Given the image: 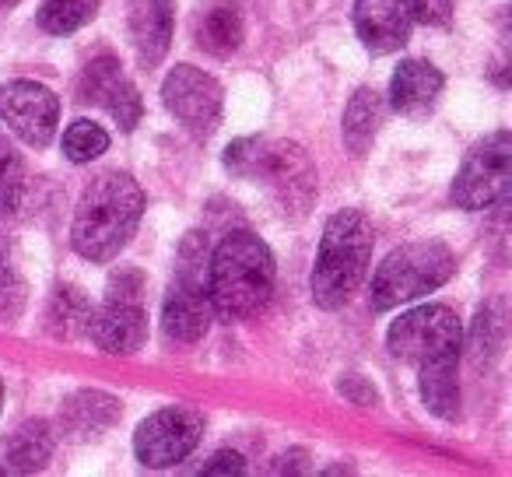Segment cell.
I'll use <instances>...</instances> for the list:
<instances>
[{"instance_id": "obj_8", "label": "cell", "mask_w": 512, "mask_h": 477, "mask_svg": "<svg viewBox=\"0 0 512 477\" xmlns=\"http://www.w3.org/2000/svg\"><path fill=\"white\" fill-rule=\"evenodd\" d=\"M204 435V418L190 407H162L134 432V453L144 467L165 470L183 463Z\"/></svg>"}, {"instance_id": "obj_14", "label": "cell", "mask_w": 512, "mask_h": 477, "mask_svg": "<svg viewBox=\"0 0 512 477\" xmlns=\"http://www.w3.org/2000/svg\"><path fill=\"white\" fill-rule=\"evenodd\" d=\"M411 22V0H355V32L369 53L400 50Z\"/></svg>"}, {"instance_id": "obj_30", "label": "cell", "mask_w": 512, "mask_h": 477, "mask_svg": "<svg viewBox=\"0 0 512 477\" xmlns=\"http://www.w3.org/2000/svg\"><path fill=\"white\" fill-rule=\"evenodd\" d=\"M337 390H341L344 397H351V404H358V407H372V404L379 400L376 386H369L362 376H344Z\"/></svg>"}, {"instance_id": "obj_17", "label": "cell", "mask_w": 512, "mask_h": 477, "mask_svg": "<svg viewBox=\"0 0 512 477\" xmlns=\"http://www.w3.org/2000/svg\"><path fill=\"white\" fill-rule=\"evenodd\" d=\"M242 11L235 0H207L193 22V39L211 57H232L242 46Z\"/></svg>"}, {"instance_id": "obj_2", "label": "cell", "mask_w": 512, "mask_h": 477, "mask_svg": "<svg viewBox=\"0 0 512 477\" xmlns=\"http://www.w3.org/2000/svg\"><path fill=\"white\" fill-rule=\"evenodd\" d=\"M207 295L221 320H249L274 295V257L253 232H232L207 260Z\"/></svg>"}, {"instance_id": "obj_25", "label": "cell", "mask_w": 512, "mask_h": 477, "mask_svg": "<svg viewBox=\"0 0 512 477\" xmlns=\"http://www.w3.org/2000/svg\"><path fill=\"white\" fill-rule=\"evenodd\" d=\"M109 148V134L92 120H74L71 127L64 130V155L71 158L74 165H85L92 158H99L102 151Z\"/></svg>"}, {"instance_id": "obj_12", "label": "cell", "mask_w": 512, "mask_h": 477, "mask_svg": "<svg viewBox=\"0 0 512 477\" xmlns=\"http://www.w3.org/2000/svg\"><path fill=\"white\" fill-rule=\"evenodd\" d=\"M211 316L214 309H211V295H207V281L179 274L172 281L162 306L165 337L176 344H197L207 334V327H211Z\"/></svg>"}, {"instance_id": "obj_9", "label": "cell", "mask_w": 512, "mask_h": 477, "mask_svg": "<svg viewBox=\"0 0 512 477\" xmlns=\"http://www.w3.org/2000/svg\"><path fill=\"white\" fill-rule=\"evenodd\" d=\"M162 102L176 123L183 130H190L193 137H207L218 130L221 123V109H225V92L221 85L204 74L200 67L179 64L169 71L162 85Z\"/></svg>"}, {"instance_id": "obj_20", "label": "cell", "mask_w": 512, "mask_h": 477, "mask_svg": "<svg viewBox=\"0 0 512 477\" xmlns=\"http://www.w3.org/2000/svg\"><path fill=\"white\" fill-rule=\"evenodd\" d=\"M421 376V400L425 407L442 421L460 418V383H456V358H439V362L418 365Z\"/></svg>"}, {"instance_id": "obj_13", "label": "cell", "mask_w": 512, "mask_h": 477, "mask_svg": "<svg viewBox=\"0 0 512 477\" xmlns=\"http://www.w3.org/2000/svg\"><path fill=\"white\" fill-rule=\"evenodd\" d=\"M88 337L106 355H130L148 341V313L141 299H106L99 313H92Z\"/></svg>"}, {"instance_id": "obj_32", "label": "cell", "mask_w": 512, "mask_h": 477, "mask_svg": "<svg viewBox=\"0 0 512 477\" xmlns=\"http://www.w3.org/2000/svg\"><path fill=\"white\" fill-rule=\"evenodd\" d=\"M0 404H4V383H0Z\"/></svg>"}, {"instance_id": "obj_5", "label": "cell", "mask_w": 512, "mask_h": 477, "mask_svg": "<svg viewBox=\"0 0 512 477\" xmlns=\"http://www.w3.org/2000/svg\"><path fill=\"white\" fill-rule=\"evenodd\" d=\"M456 271V257L442 243H407L393 250L372 274L369 302L376 313L397 309L404 302H414L421 295L442 288Z\"/></svg>"}, {"instance_id": "obj_21", "label": "cell", "mask_w": 512, "mask_h": 477, "mask_svg": "<svg viewBox=\"0 0 512 477\" xmlns=\"http://www.w3.org/2000/svg\"><path fill=\"white\" fill-rule=\"evenodd\" d=\"M383 99L379 92L372 88H358L351 95L348 109H344V123H341V134H344V144H348L351 155H365L372 148L379 134V123H383Z\"/></svg>"}, {"instance_id": "obj_11", "label": "cell", "mask_w": 512, "mask_h": 477, "mask_svg": "<svg viewBox=\"0 0 512 477\" xmlns=\"http://www.w3.org/2000/svg\"><path fill=\"white\" fill-rule=\"evenodd\" d=\"M81 99L102 106L123 130H134L141 123V95L134 81L120 71V60L95 57L81 74Z\"/></svg>"}, {"instance_id": "obj_29", "label": "cell", "mask_w": 512, "mask_h": 477, "mask_svg": "<svg viewBox=\"0 0 512 477\" xmlns=\"http://www.w3.org/2000/svg\"><path fill=\"white\" fill-rule=\"evenodd\" d=\"M200 474H246V460H242L235 449H218V453L200 467Z\"/></svg>"}, {"instance_id": "obj_27", "label": "cell", "mask_w": 512, "mask_h": 477, "mask_svg": "<svg viewBox=\"0 0 512 477\" xmlns=\"http://www.w3.org/2000/svg\"><path fill=\"white\" fill-rule=\"evenodd\" d=\"M411 18L428 29H446L453 22V0H411Z\"/></svg>"}, {"instance_id": "obj_7", "label": "cell", "mask_w": 512, "mask_h": 477, "mask_svg": "<svg viewBox=\"0 0 512 477\" xmlns=\"http://www.w3.org/2000/svg\"><path fill=\"white\" fill-rule=\"evenodd\" d=\"M390 351L400 362L425 365L439 358H460L463 348V327L449 306H418L393 320L386 334Z\"/></svg>"}, {"instance_id": "obj_16", "label": "cell", "mask_w": 512, "mask_h": 477, "mask_svg": "<svg viewBox=\"0 0 512 477\" xmlns=\"http://www.w3.org/2000/svg\"><path fill=\"white\" fill-rule=\"evenodd\" d=\"M442 71L428 60H404L390 81V102L400 116H425L442 95Z\"/></svg>"}, {"instance_id": "obj_15", "label": "cell", "mask_w": 512, "mask_h": 477, "mask_svg": "<svg viewBox=\"0 0 512 477\" xmlns=\"http://www.w3.org/2000/svg\"><path fill=\"white\" fill-rule=\"evenodd\" d=\"M172 11H176L172 0H130L127 4L130 46H134L141 67H158L169 53L172 29H176Z\"/></svg>"}, {"instance_id": "obj_18", "label": "cell", "mask_w": 512, "mask_h": 477, "mask_svg": "<svg viewBox=\"0 0 512 477\" xmlns=\"http://www.w3.org/2000/svg\"><path fill=\"white\" fill-rule=\"evenodd\" d=\"M53 456V432L46 421H25L0 442V474H36Z\"/></svg>"}, {"instance_id": "obj_31", "label": "cell", "mask_w": 512, "mask_h": 477, "mask_svg": "<svg viewBox=\"0 0 512 477\" xmlns=\"http://www.w3.org/2000/svg\"><path fill=\"white\" fill-rule=\"evenodd\" d=\"M22 0H0V11H11V8H18Z\"/></svg>"}, {"instance_id": "obj_10", "label": "cell", "mask_w": 512, "mask_h": 477, "mask_svg": "<svg viewBox=\"0 0 512 477\" xmlns=\"http://www.w3.org/2000/svg\"><path fill=\"white\" fill-rule=\"evenodd\" d=\"M0 120L25 144L46 148L57 134L60 99L39 81H8V85H0Z\"/></svg>"}, {"instance_id": "obj_3", "label": "cell", "mask_w": 512, "mask_h": 477, "mask_svg": "<svg viewBox=\"0 0 512 477\" xmlns=\"http://www.w3.org/2000/svg\"><path fill=\"white\" fill-rule=\"evenodd\" d=\"M372 264V225L362 211L330 214L313 267V302L320 309H341L351 302Z\"/></svg>"}, {"instance_id": "obj_26", "label": "cell", "mask_w": 512, "mask_h": 477, "mask_svg": "<svg viewBox=\"0 0 512 477\" xmlns=\"http://www.w3.org/2000/svg\"><path fill=\"white\" fill-rule=\"evenodd\" d=\"M498 348H502V320L495 316V309H481L474 320V337H470L474 362L481 365L484 358H495Z\"/></svg>"}, {"instance_id": "obj_6", "label": "cell", "mask_w": 512, "mask_h": 477, "mask_svg": "<svg viewBox=\"0 0 512 477\" xmlns=\"http://www.w3.org/2000/svg\"><path fill=\"white\" fill-rule=\"evenodd\" d=\"M509 186H512V134L509 130H495L481 144H474L470 155L463 158L449 197L463 211H484V207L509 197Z\"/></svg>"}, {"instance_id": "obj_1", "label": "cell", "mask_w": 512, "mask_h": 477, "mask_svg": "<svg viewBox=\"0 0 512 477\" xmlns=\"http://www.w3.org/2000/svg\"><path fill=\"white\" fill-rule=\"evenodd\" d=\"M141 214V186L127 172H106L81 193L71 225V246L92 264H106L130 243V235L141 225Z\"/></svg>"}, {"instance_id": "obj_22", "label": "cell", "mask_w": 512, "mask_h": 477, "mask_svg": "<svg viewBox=\"0 0 512 477\" xmlns=\"http://www.w3.org/2000/svg\"><path fill=\"white\" fill-rule=\"evenodd\" d=\"M92 302L81 295V288H57L50 299V309H46V323H50L53 337L60 341H81L88 337V323H92Z\"/></svg>"}, {"instance_id": "obj_24", "label": "cell", "mask_w": 512, "mask_h": 477, "mask_svg": "<svg viewBox=\"0 0 512 477\" xmlns=\"http://www.w3.org/2000/svg\"><path fill=\"white\" fill-rule=\"evenodd\" d=\"M25 197V165L22 155L0 137V221L18 214Z\"/></svg>"}, {"instance_id": "obj_23", "label": "cell", "mask_w": 512, "mask_h": 477, "mask_svg": "<svg viewBox=\"0 0 512 477\" xmlns=\"http://www.w3.org/2000/svg\"><path fill=\"white\" fill-rule=\"evenodd\" d=\"M99 11V0H43L39 4V25L50 36H67L88 25Z\"/></svg>"}, {"instance_id": "obj_19", "label": "cell", "mask_w": 512, "mask_h": 477, "mask_svg": "<svg viewBox=\"0 0 512 477\" xmlns=\"http://www.w3.org/2000/svg\"><path fill=\"white\" fill-rule=\"evenodd\" d=\"M60 418H64V428L74 439H92V435L106 432L120 418V400L102 390H81L67 400Z\"/></svg>"}, {"instance_id": "obj_28", "label": "cell", "mask_w": 512, "mask_h": 477, "mask_svg": "<svg viewBox=\"0 0 512 477\" xmlns=\"http://www.w3.org/2000/svg\"><path fill=\"white\" fill-rule=\"evenodd\" d=\"M8 299H15L18 306H22V285H18L15 271H11V260H8V253L0 250V313L15 316V309L8 306Z\"/></svg>"}, {"instance_id": "obj_4", "label": "cell", "mask_w": 512, "mask_h": 477, "mask_svg": "<svg viewBox=\"0 0 512 477\" xmlns=\"http://www.w3.org/2000/svg\"><path fill=\"white\" fill-rule=\"evenodd\" d=\"M225 169L239 179H256L274 193L285 211H306L316 197V165L302 144L242 137L228 144Z\"/></svg>"}]
</instances>
